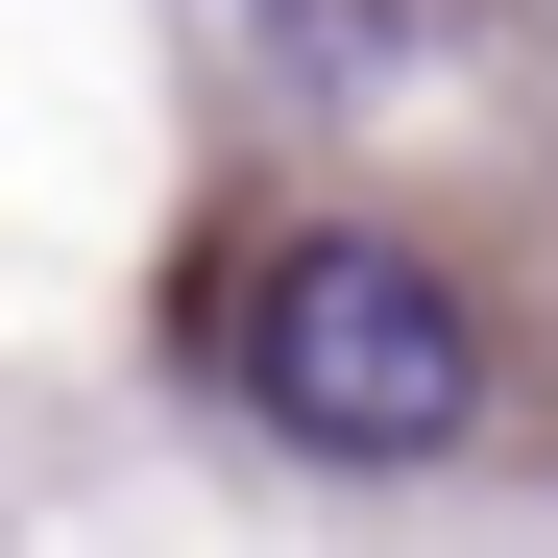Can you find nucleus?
Segmentation results:
<instances>
[{"label":"nucleus","mask_w":558,"mask_h":558,"mask_svg":"<svg viewBox=\"0 0 558 558\" xmlns=\"http://www.w3.org/2000/svg\"><path fill=\"white\" fill-rule=\"evenodd\" d=\"M243 413L316 437V461H461V413H486V316H461L413 243L316 219V243L243 267Z\"/></svg>","instance_id":"f257e3e1"}]
</instances>
